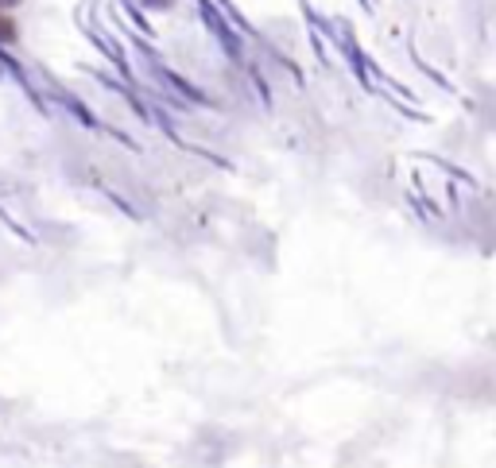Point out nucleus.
<instances>
[{
  "instance_id": "nucleus-3",
  "label": "nucleus",
  "mask_w": 496,
  "mask_h": 468,
  "mask_svg": "<svg viewBox=\"0 0 496 468\" xmlns=\"http://www.w3.org/2000/svg\"><path fill=\"white\" fill-rule=\"evenodd\" d=\"M20 0H0V12H4V8H16Z\"/></svg>"
},
{
  "instance_id": "nucleus-2",
  "label": "nucleus",
  "mask_w": 496,
  "mask_h": 468,
  "mask_svg": "<svg viewBox=\"0 0 496 468\" xmlns=\"http://www.w3.org/2000/svg\"><path fill=\"white\" fill-rule=\"evenodd\" d=\"M140 4H147V8H167L171 0H140Z\"/></svg>"
},
{
  "instance_id": "nucleus-1",
  "label": "nucleus",
  "mask_w": 496,
  "mask_h": 468,
  "mask_svg": "<svg viewBox=\"0 0 496 468\" xmlns=\"http://www.w3.org/2000/svg\"><path fill=\"white\" fill-rule=\"evenodd\" d=\"M20 35V27H16V20L8 16V12H0V43H12Z\"/></svg>"
}]
</instances>
